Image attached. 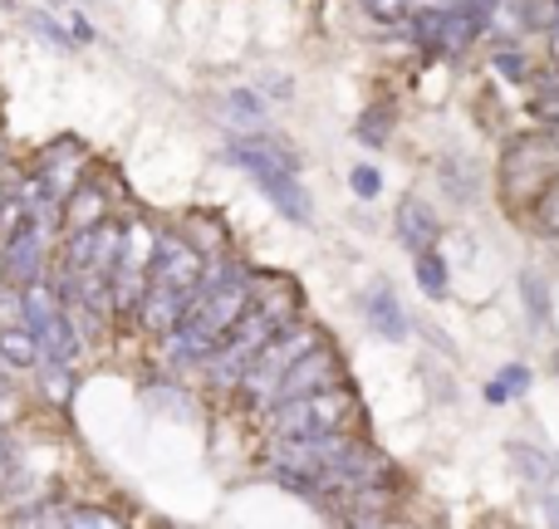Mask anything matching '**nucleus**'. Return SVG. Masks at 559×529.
Here are the masks:
<instances>
[{
	"label": "nucleus",
	"mask_w": 559,
	"mask_h": 529,
	"mask_svg": "<svg viewBox=\"0 0 559 529\" xmlns=\"http://www.w3.org/2000/svg\"><path fill=\"white\" fill-rule=\"evenodd\" d=\"M265 466L285 491L305 495L314 505L344 501L348 491L364 485H383L393 481V466L383 452H373L368 442L348 432H319V436H275Z\"/></svg>",
	"instance_id": "obj_1"
},
{
	"label": "nucleus",
	"mask_w": 559,
	"mask_h": 529,
	"mask_svg": "<svg viewBox=\"0 0 559 529\" xmlns=\"http://www.w3.org/2000/svg\"><path fill=\"white\" fill-rule=\"evenodd\" d=\"M251 294H255V279L246 265H212L202 275V289L192 294V304L182 309V318L163 334V358L173 368L206 363L212 348L226 338V328L246 314Z\"/></svg>",
	"instance_id": "obj_2"
},
{
	"label": "nucleus",
	"mask_w": 559,
	"mask_h": 529,
	"mask_svg": "<svg viewBox=\"0 0 559 529\" xmlns=\"http://www.w3.org/2000/svg\"><path fill=\"white\" fill-rule=\"evenodd\" d=\"M202 275H206V261L187 236L177 231H153V255H147V285H143V299H138V324L147 334L163 338L167 328L182 318V309L192 304V294L202 289Z\"/></svg>",
	"instance_id": "obj_3"
},
{
	"label": "nucleus",
	"mask_w": 559,
	"mask_h": 529,
	"mask_svg": "<svg viewBox=\"0 0 559 529\" xmlns=\"http://www.w3.org/2000/svg\"><path fill=\"white\" fill-rule=\"evenodd\" d=\"M226 163H236L265 196L275 202V212L295 226H309L314 206H309V192L299 187V172H295V157L285 153L280 143H261V137H241V143L226 147Z\"/></svg>",
	"instance_id": "obj_4"
},
{
	"label": "nucleus",
	"mask_w": 559,
	"mask_h": 529,
	"mask_svg": "<svg viewBox=\"0 0 559 529\" xmlns=\"http://www.w3.org/2000/svg\"><path fill=\"white\" fill-rule=\"evenodd\" d=\"M289 318H295V299H289V294L261 299V304H246V314L236 318L231 328H226V338L212 348V358H206V368H212V383H222V387L241 383L246 363L261 353L265 338H271L275 328H285Z\"/></svg>",
	"instance_id": "obj_5"
},
{
	"label": "nucleus",
	"mask_w": 559,
	"mask_h": 529,
	"mask_svg": "<svg viewBox=\"0 0 559 529\" xmlns=\"http://www.w3.org/2000/svg\"><path fill=\"white\" fill-rule=\"evenodd\" d=\"M265 412H271V436H319V432H344L348 422H358V397L354 387L329 383L314 387V393L280 397Z\"/></svg>",
	"instance_id": "obj_6"
},
{
	"label": "nucleus",
	"mask_w": 559,
	"mask_h": 529,
	"mask_svg": "<svg viewBox=\"0 0 559 529\" xmlns=\"http://www.w3.org/2000/svg\"><path fill=\"white\" fill-rule=\"evenodd\" d=\"M314 344H324V338H319V328H309V324H295V318H289L285 328H275V334L265 338L261 353L246 363L241 383H236L246 397V407H251V412H265V407L275 402V387H280V377H285V368Z\"/></svg>",
	"instance_id": "obj_7"
},
{
	"label": "nucleus",
	"mask_w": 559,
	"mask_h": 529,
	"mask_svg": "<svg viewBox=\"0 0 559 529\" xmlns=\"http://www.w3.org/2000/svg\"><path fill=\"white\" fill-rule=\"evenodd\" d=\"M407 35L417 39V45L437 49V55H462L472 39H481L486 20L476 15V10H466L462 0H452V5H432V10H407Z\"/></svg>",
	"instance_id": "obj_8"
},
{
	"label": "nucleus",
	"mask_w": 559,
	"mask_h": 529,
	"mask_svg": "<svg viewBox=\"0 0 559 529\" xmlns=\"http://www.w3.org/2000/svg\"><path fill=\"white\" fill-rule=\"evenodd\" d=\"M49 236H59V231L45 226L39 216H20V221L0 236V269H5V285H29V279L49 275Z\"/></svg>",
	"instance_id": "obj_9"
},
{
	"label": "nucleus",
	"mask_w": 559,
	"mask_h": 529,
	"mask_svg": "<svg viewBox=\"0 0 559 529\" xmlns=\"http://www.w3.org/2000/svg\"><path fill=\"white\" fill-rule=\"evenodd\" d=\"M147 255H153V231L147 226H123L118 241V261L108 269V309L114 314H133L147 285Z\"/></svg>",
	"instance_id": "obj_10"
},
{
	"label": "nucleus",
	"mask_w": 559,
	"mask_h": 529,
	"mask_svg": "<svg viewBox=\"0 0 559 529\" xmlns=\"http://www.w3.org/2000/svg\"><path fill=\"white\" fill-rule=\"evenodd\" d=\"M84 167H88L84 143H79V137H59V143H49L45 153L35 157V167H29V172L39 177V187H45L55 202H64V196L84 182Z\"/></svg>",
	"instance_id": "obj_11"
},
{
	"label": "nucleus",
	"mask_w": 559,
	"mask_h": 529,
	"mask_svg": "<svg viewBox=\"0 0 559 529\" xmlns=\"http://www.w3.org/2000/svg\"><path fill=\"white\" fill-rule=\"evenodd\" d=\"M329 383H344V368H338V358L329 353L324 344H314L285 368V377H280V387H275V402L280 397H295V393H314V387H329Z\"/></svg>",
	"instance_id": "obj_12"
},
{
	"label": "nucleus",
	"mask_w": 559,
	"mask_h": 529,
	"mask_svg": "<svg viewBox=\"0 0 559 529\" xmlns=\"http://www.w3.org/2000/svg\"><path fill=\"white\" fill-rule=\"evenodd\" d=\"M29 334H35V344H39V358H49V363H74V358L84 353V334L74 328L69 309H59V314L39 318Z\"/></svg>",
	"instance_id": "obj_13"
},
{
	"label": "nucleus",
	"mask_w": 559,
	"mask_h": 529,
	"mask_svg": "<svg viewBox=\"0 0 559 529\" xmlns=\"http://www.w3.org/2000/svg\"><path fill=\"white\" fill-rule=\"evenodd\" d=\"M437 236H442V226H437V216L427 212L417 196H403V206H397V241L407 245V251H432Z\"/></svg>",
	"instance_id": "obj_14"
},
{
	"label": "nucleus",
	"mask_w": 559,
	"mask_h": 529,
	"mask_svg": "<svg viewBox=\"0 0 559 529\" xmlns=\"http://www.w3.org/2000/svg\"><path fill=\"white\" fill-rule=\"evenodd\" d=\"M104 216H108L104 192H98L94 182H79L74 192L59 202V231H74V226H94V221H104Z\"/></svg>",
	"instance_id": "obj_15"
},
{
	"label": "nucleus",
	"mask_w": 559,
	"mask_h": 529,
	"mask_svg": "<svg viewBox=\"0 0 559 529\" xmlns=\"http://www.w3.org/2000/svg\"><path fill=\"white\" fill-rule=\"evenodd\" d=\"M0 363H5V368H25V373L39 363V344H35V334H29L20 318L0 324Z\"/></svg>",
	"instance_id": "obj_16"
},
{
	"label": "nucleus",
	"mask_w": 559,
	"mask_h": 529,
	"mask_svg": "<svg viewBox=\"0 0 559 529\" xmlns=\"http://www.w3.org/2000/svg\"><path fill=\"white\" fill-rule=\"evenodd\" d=\"M368 318H373V328L378 334H388V338H407V318H403V309H397V299H393V289H383L378 285L373 294H368Z\"/></svg>",
	"instance_id": "obj_17"
},
{
	"label": "nucleus",
	"mask_w": 559,
	"mask_h": 529,
	"mask_svg": "<svg viewBox=\"0 0 559 529\" xmlns=\"http://www.w3.org/2000/svg\"><path fill=\"white\" fill-rule=\"evenodd\" d=\"M20 481H25V461H20V442L0 426V505L15 501Z\"/></svg>",
	"instance_id": "obj_18"
},
{
	"label": "nucleus",
	"mask_w": 559,
	"mask_h": 529,
	"mask_svg": "<svg viewBox=\"0 0 559 529\" xmlns=\"http://www.w3.org/2000/svg\"><path fill=\"white\" fill-rule=\"evenodd\" d=\"M29 373H39V393H45L49 402H69V397H74V363H49V358H39Z\"/></svg>",
	"instance_id": "obj_19"
},
{
	"label": "nucleus",
	"mask_w": 559,
	"mask_h": 529,
	"mask_svg": "<svg viewBox=\"0 0 559 529\" xmlns=\"http://www.w3.org/2000/svg\"><path fill=\"white\" fill-rule=\"evenodd\" d=\"M525 387H531V368L511 363V368H501V373L486 383V402H511V397H521Z\"/></svg>",
	"instance_id": "obj_20"
},
{
	"label": "nucleus",
	"mask_w": 559,
	"mask_h": 529,
	"mask_svg": "<svg viewBox=\"0 0 559 529\" xmlns=\"http://www.w3.org/2000/svg\"><path fill=\"white\" fill-rule=\"evenodd\" d=\"M417 285L427 289V294H447V261L432 251H417Z\"/></svg>",
	"instance_id": "obj_21"
},
{
	"label": "nucleus",
	"mask_w": 559,
	"mask_h": 529,
	"mask_svg": "<svg viewBox=\"0 0 559 529\" xmlns=\"http://www.w3.org/2000/svg\"><path fill=\"white\" fill-rule=\"evenodd\" d=\"M59 525H88V529H114L118 515L114 510H98V505H64L59 510Z\"/></svg>",
	"instance_id": "obj_22"
},
{
	"label": "nucleus",
	"mask_w": 559,
	"mask_h": 529,
	"mask_svg": "<svg viewBox=\"0 0 559 529\" xmlns=\"http://www.w3.org/2000/svg\"><path fill=\"white\" fill-rule=\"evenodd\" d=\"M25 20H29V29H35V35H45V39H49V45H59V49H69V45H74V35H64L55 15H39V10H29Z\"/></svg>",
	"instance_id": "obj_23"
},
{
	"label": "nucleus",
	"mask_w": 559,
	"mask_h": 529,
	"mask_svg": "<svg viewBox=\"0 0 559 529\" xmlns=\"http://www.w3.org/2000/svg\"><path fill=\"white\" fill-rule=\"evenodd\" d=\"M348 182H354V196H364V202H373L378 192H383V177H378V167H354V172H348Z\"/></svg>",
	"instance_id": "obj_24"
},
{
	"label": "nucleus",
	"mask_w": 559,
	"mask_h": 529,
	"mask_svg": "<svg viewBox=\"0 0 559 529\" xmlns=\"http://www.w3.org/2000/svg\"><path fill=\"white\" fill-rule=\"evenodd\" d=\"M226 104H231V118H241V123H261V98L255 94L236 88V94H226Z\"/></svg>",
	"instance_id": "obj_25"
},
{
	"label": "nucleus",
	"mask_w": 559,
	"mask_h": 529,
	"mask_svg": "<svg viewBox=\"0 0 559 529\" xmlns=\"http://www.w3.org/2000/svg\"><path fill=\"white\" fill-rule=\"evenodd\" d=\"M496 69H501L506 79H531V64H525L521 55H511V49H501V55H496Z\"/></svg>",
	"instance_id": "obj_26"
},
{
	"label": "nucleus",
	"mask_w": 559,
	"mask_h": 529,
	"mask_svg": "<svg viewBox=\"0 0 559 529\" xmlns=\"http://www.w3.org/2000/svg\"><path fill=\"white\" fill-rule=\"evenodd\" d=\"M20 412V397H15V383H0V426H10V417Z\"/></svg>",
	"instance_id": "obj_27"
},
{
	"label": "nucleus",
	"mask_w": 559,
	"mask_h": 529,
	"mask_svg": "<svg viewBox=\"0 0 559 529\" xmlns=\"http://www.w3.org/2000/svg\"><path fill=\"white\" fill-rule=\"evenodd\" d=\"M540 221H545V226H550V231L559 236V182H555V192L540 202Z\"/></svg>",
	"instance_id": "obj_28"
},
{
	"label": "nucleus",
	"mask_w": 559,
	"mask_h": 529,
	"mask_svg": "<svg viewBox=\"0 0 559 529\" xmlns=\"http://www.w3.org/2000/svg\"><path fill=\"white\" fill-rule=\"evenodd\" d=\"M69 25H74V39H79V45H88V39H94V29H88L84 15H69Z\"/></svg>",
	"instance_id": "obj_29"
},
{
	"label": "nucleus",
	"mask_w": 559,
	"mask_h": 529,
	"mask_svg": "<svg viewBox=\"0 0 559 529\" xmlns=\"http://www.w3.org/2000/svg\"><path fill=\"white\" fill-rule=\"evenodd\" d=\"M540 510H545V515H550V520L559 525V495H545V501H540Z\"/></svg>",
	"instance_id": "obj_30"
},
{
	"label": "nucleus",
	"mask_w": 559,
	"mask_h": 529,
	"mask_svg": "<svg viewBox=\"0 0 559 529\" xmlns=\"http://www.w3.org/2000/svg\"><path fill=\"white\" fill-rule=\"evenodd\" d=\"M0 383H10V368L5 363H0Z\"/></svg>",
	"instance_id": "obj_31"
},
{
	"label": "nucleus",
	"mask_w": 559,
	"mask_h": 529,
	"mask_svg": "<svg viewBox=\"0 0 559 529\" xmlns=\"http://www.w3.org/2000/svg\"><path fill=\"white\" fill-rule=\"evenodd\" d=\"M555 153H559V128H555Z\"/></svg>",
	"instance_id": "obj_32"
},
{
	"label": "nucleus",
	"mask_w": 559,
	"mask_h": 529,
	"mask_svg": "<svg viewBox=\"0 0 559 529\" xmlns=\"http://www.w3.org/2000/svg\"><path fill=\"white\" fill-rule=\"evenodd\" d=\"M555 10H559V0H555Z\"/></svg>",
	"instance_id": "obj_33"
}]
</instances>
